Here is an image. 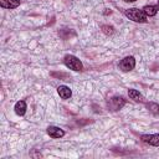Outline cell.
<instances>
[{"mask_svg": "<svg viewBox=\"0 0 159 159\" xmlns=\"http://www.w3.org/2000/svg\"><path fill=\"white\" fill-rule=\"evenodd\" d=\"M124 14H125V16L129 17L132 21H135V22H145V21H147V15L144 14L143 10L132 7V9H127V10L124 11Z\"/></svg>", "mask_w": 159, "mask_h": 159, "instance_id": "obj_1", "label": "cell"}, {"mask_svg": "<svg viewBox=\"0 0 159 159\" xmlns=\"http://www.w3.org/2000/svg\"><path fill=\"white\" fill-rule=\"evenodd\" d=\"M63 62L70 70H73V71H81L83 68L82 62L73 55H66L63 58Z\"/></svg>", "mask_w": 159, "mask_h": 159, "instance_id": "obj_2", "label": "cell"}, {"mask_svg": "<svg viewBox=\"0 0 159 159\" xmlns=\"http://www.w3.org/2000/svg\"><path fill=\"white\" fill-rule=\"evenodd\" d=\"M134 66H135V60H134L133 56H127V57H124V58L119 62V67H120V70H122L123 72H129V71H132V70L134 68Z\"/></svg>", "mask_w": 159, "mask_h": 159, "instance_id": "obj_3", "label": "cell"}, {"mask_svg": "<svg viewBox=\"0 0 159 159\" xmlns=\"http://www.w3.org/2000/svg\"><path fill=\"white\" fill-rule=\"evenodd\" d=\"M142 140L153 147H159V134H143Z\"/></svg>", "mask_w": 159, "mask_h": 159, "instance_id": "obj_4", "label": "cell"}, {"mask_svg": "<svg viewBox=\"0 0 159 159\" xmlns=\"http://www.w3.org/2000/svg\"><path fill=\"white\" fill-rule=\"evenodd\" d=\"M47 134H48L50 137H52V138H61V137L65 135V132H63L61 128H58V127L50 125V127L47 128Z\"/></svg>", "mask_w": 159, "mask_h": 159, "instance_id": "obj_5", "label": "cell"}, {"mask_svg": "<svg viewBox=\"0 0 159 159\" xmlns=\"http://www.w3.org/2000/svg\"><path fill=\"white\" fill-rule=\"evenodd\" d=\"M108 104L114 111H118V109H120L124 106V99L122 97H113V98H111V101L108 102Z\"/></svg>", "mask_w": 159, "mask_h": 159, "instance_id": "obj_6", "label": "cell"}, {"mask_svg": "<svg viewBox=\"0 0 159 159\" xmlns=\"http://www.w3.org/2000/svg\"><path fill=\"white\" fill-rule=\"evenodd\" d=\"M57 92H58V94H60V97L62 99H68L72 96V92L67 86H58Z\"/></svg>", "mask_w": 159, "mask_h": 159, "instance_id": "obj_7", "label": "cell"}, {"mask_svg": "<svg viewBox=\"0 0 159 159\" xmlns=\"http://www.w3.org/2000/svg\"><path fill=\"white\" fill-rule=\"evenodd\" d=\"M0 5L5 9H15L20 5V0H0Z\"/></svg>", "mask_w": 159, "mask_h": 159, "instance_id": "obj_8", "label": "cell"}, {"mask_svg": "<svg viewBox=\"0 0 159 159\" xmlns=\"http://www.w3.org/2000/svg\"><path fill=\"white\" fill-rule=\"evenodd\" d=\"M14 109H15V113H16V114H19V116H24L25 112H26V103H25L24 101H19V102L15 103Z\"/></svg>", "mask_w": 159, "mask_h": 159, "instance_id": "obj_9", "label": "cell"}, {"mask_svg": "<svg viewBox=\"0 0 159 159\" xmlns=\"http://www.w3.org/2000/svg\"><path fill=\"white\" fill-rule=\"evenodd\" d=\"M158 9H159V6H154V5H145V6L143 7V11H144V14H145L147 16H154V15H157Z\"/></svg>", "mask_w": 159, "mask_h": 159, "instance_id": "obj_10", "label": "cell"}, {"mask_svg": "<svg viewBox=\"0 0 159 159\" xmlns=\"http://www.w3.org/2000/svg\"><path fill=\"white\" fill-rule=\"evenodd\" d=\"M128 96L135 101V102H143V96L137 91V89H133V88H129L128 89Z\"/></svg>", "mask_w": 159, "mask_h": 159, "instance_id": "obj_11", "label": "cell"}, {"mask_svg": "<svg viewBox=\"0 0 159 159\" xmlns=\"http://www.w3.org/2000/svg\"><path fill=\"white\" fill-rule=\"evenodd\" d=\"M147 107L149 108V111L152 112V113H154V114H159V104L158 103H148L147 104Z\"/></svg>", "mask_w": 159, "mask_h": 159, "instance_id": "obj_12", "label": "cell"}, {"mask_svg": "<svg viewBox=\"0 0 159 159\" xmlns=\"http://www.w3.org/2000/svg\"><path fill=\"white\" fill-rule=\"evenodd\" d=\"M102 30H103V32L104 34H107V35H112L113 34V26H108V25H103L102 26Z\"/></svg>", "mask_w": 159, "mask_h": 159, "instance_id": "obj_13", "label": "cell"}, {"mask_svg": "<svg viewBox=\"0 0 159 159\" xmlns=\"http://www.w3.org/2000/svg\"><path fill=\"white\" fill-rule=\"evenodd\" d=\"M124 1H127V2H133V1H135V0H124Z\"/></svg>", "mask_w": 159, "mask_h": 159, "instance_id": "obj_14", "label": "cell"}, {"mask_svg": "<svg viewBox=\"0 0 159 159\" xmlns=\"http://www.w3.org/2000/svg\"><path fill=\"white\" fill-rule=\"evenodd\" d=\"M158 6H159V0H158Z\"/></svg>", "mask_w": 159, "mask_h": 159, "instance_id": "obj_15", "label": "cell"}]
</instances>
